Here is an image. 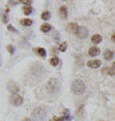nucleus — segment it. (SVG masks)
<instances>
[{"label": "nucleus", "instance_id": "obj_1", "mask_svg": "<svg viewBox=\"0 0 115 121\" xmlns=\"http://www.w3.org/2000/svg\"><path fill=\"white\" fill-rule=\"evenodd\" d=\"M71 90H72L74 94H82V93H84L86 90V83L84 81H82V79H75L71 85Z\"/></svg>", "mask_w": 115, "mask_h": 121}, {"label": "nucleus", "instance_id": "obj_2", "mask_svg": "<svg viewBox=\"0 0 115 121\" xmlns=\"http://www.w3.org/2000/svg\"><path fill=\"white\" fill-rule=\"evenodd\" d=\"M59 87H60V83L59 81L56 79V78H50L47 82V90L48 93H52V94H55L59 91Z\"/></svg>", "mask_w": 115, "mask_h": 121}, {"label": "nucleus", "instance_id": "obj_3", "mask_svg": "<svg viewBox=\"0 0 115 121\" xmlns=\"http://www.w3.org/2000/svg\"><path fill=\"white\" fill-rule=\"evenodd\" d=\"M32 117H34L35 120H39V121L44 120V118H46V109H44V108L35 109L34 113H32Z\"/></svg>", "mask_w": 115, "mask_h": 121}, {"label": "nucleus", "instance_id": "obj_4", "mask_svg": "<svg viewBox=\"0 0 115 121\" xmlns=\"http://www.w3.org/2000/svg\"><path fill=\"white\" fill-rule=\"evenodd\" d=\"M9 101H11V104L15 105V106H20V105L23 104V97H20L17 93H15V94H12L9 97Z\"/></svg>", "mask_w": 115, "mask_h": 121}, {"label": "nucleus", "instance_id": "obj_5", "mask_svg": "<svg viewBox=\"0 0 115 121\" xmlns=\"http://www.w3.org/2000/svg\"><path fill=\"white\" fill-rule=\"evenodd\" d=\"M79 24L78 23H70L67 24V31L68 32H74V34H78V31H79Z\"/></svg>", "mask_w": 115, "mask_h": 121}, {"label": "nucleus", "instance_id": "obj_6", "mask_svg": "<svg viewBox=\"0 0 115 121\" xmlns=\"http://www.w3.org/2000/svg\"><path fill=\"white\" fill-rule=\"evenodd\" d=\"M78 36H79V38L80 39H84L86 36H87V35H88V31H87V28H86V27H80V28H79V31H78Z\"/></svg>", "mask_w": 115, "mask_h": 121}, {"label": "nucleus", "instance_id": "obj_7", "mask_svg": "<svg viewBox=\"0 0 115 121\" xmlns=\"http://www.w3.org/2000/svg\"><path fill=\"white\" fill-rule=\"evenodd\" d=\"M91 42H92L94 44L102 43V35H100V34H94L92 36H91Z\"/></svg>", "mask_w": 115, "mask_h": 121}, {"label": "nucleus", "instance_id": "obj_8", "mask_svg": "<svg viewBox=\"0 0 115 121\" xmlns=\"http://www.w3.org/2000/svg\"><path fill=\"white\" fill-rule=\"evenodd\" d=\"M102 74H104V75H115V69L114 67H103Z\"/></svg>", "mask_w": 115, "mask_h": 121}, {"label": "nucleus", "instance_id": "obj_9", "mask_svg": "<svg viewBox=\"0 0 115 121\" xmlns=\"http://www.w3.org/2000/svg\"><path fill=\"white\" fill-rule=\"evenodd\" d=\"M99 54H100V50H99L96 46L90 47V50H88V55L90 56H96V55H99Z\"/></svg>", "mask_w": 115, "mask_h": 121}, {"label": "nucleus", "instance_id": "obj_10", "mask_svg": "<svg viewBox=\"0 0 115 121\" xmlns=\"http://www.w3.org/2000/svg\"><path fill=\"white\" fill-rule=\"evenodd\" d=\"M100 65H102L100 60H90V62H87V66L91 67V69H98Z\"/></svg>", "mask_w": 115, "mask_h": 121}, {"label": "nucleus", "instance_id": "obj_11", "mask_svg": "<svg viewBox=\"0 0 115 121\" xmlns=\"http://www.w3.org/2000/svg\"><path fill=\"white\" fill-rule=\"evenodd\" d=\"M103 56H104L106 60H111L112 56H114V54H112V51H110V50H106V51L103 52Z\"/></svg>", "mask_w": 115, "mask_h": 121}, {"label": "nucleus", "instance_id": "obj_12", "mask_svg": "<svg viewBox=\"0 0 115 121\" xmlns=\"http://www.w3.org/2000/svg\"><path fill=\"white\" fill-rule=\"evenodd\" d=\"M40 31H42V32H48V31H51V26L47 24V23H44V24L40 26Z\"/></svg>", "mask_w": 115, "mask_h": 121}, {"label": "nucleus", "instance_id": "obj_13", "mask_svg": "<svg viewBox=\"0 0 115 121\" xmlns=\"http://www.w3.org/2000/svg\"><path fill=\"white\" fill-rule=\"evenodd\" d=\"M32 23H34V22H32L31 19H27V17H26V19H21V20H20V24H21V26H32Z\"/></svg>", "mask_w": 115, "mask_h": 121}, {"label": "nucleus", "instance_id": "obj_14", "mask_svg": "<svg viewBox=\"0 0 115 121\" xmlns=\"http://www.w3.org/2000/svg\"><path fill=\"white\" fill-rule=\"evenodd\" d=\"M8 85H9V86H8V89H9L11 91H13V94H15V93H17V90H19V87H17V85H15L13 82H9Z\"/></svg>", "mask_w": 115, "mask_h": 121}, {"label": "nucleus", "instance_id": "obj_15", "mask_svg": "<svg viewBox=\"0 0 115 121\" xmlns=\"http://www.w3.org/2000/svg\"><path fill=\"white\" fill-rule=\"evenodd\" d=\"M59 12H60V16H62V19H66V17H67V8H66V7H60Z\"/></svg>", "mask_w": 115, "mask_h": 121}, {"label": "nucleus", "instance_id": "obj_16", "mask_svg": "<svg viewBox=\"0 0 115 121\" xmlns=\"http://www.w3.org/2000/svg\"><path fill=\"white\" fill-rule=\"evenodd\" d=\"M60 63V60H59V58H56V56H52L51 59H50V65H52V66H58Z\"/></svg>", "mask_w": 115, "mask_h": 121}, {"label": "nucleus", "instance_id": "obj_17", "mask_svg": "<svg viewBox=\"0 0 115 121\" xmlns=\"http://www.w3.org/2000/svg\"><path fill=\"white\" fill-rule=\"evenodd\" d=\"M21 11H23V13H24V15H30V13H32V8H31L30 5H24Z\"/></svg>", "mask_w": 115, "mask_h": 121}, {"label": "nucleus", "instance_id": "obj_18", "mask_svg": "<svg viewBox=\"0 0 115 121\" xmlns=\"http://www.w3.org/2000/svg\"><path fill=\"white\" fill-rule=\"evenodd\" d=\"M50 17H51V13L48 12V11H44V12L42 13V19L43 20H48Z\"/></svg>", "mask_w": 115, "mask_h": 121}, {"label": "nucleus", "instance_id": "obj_19", "mask_svg": "<svg viewBox=\"0 0 115 121\" xmlns=\"http://www.w3.org/2000/svg\"><path fill=\"white\" fill-rule=\"evenodd\" d=\"M35 51L38 52V54H39V55H40V56H46V50H44V48L39 47V48H36Z\"/></svg>", "mask_w": 115, "mask_h": 121}, {"label": "nucleus", "instance_id": "obj_20", "mask_svg": "<svg viewBox=\"0 0 115 121\" xmlns=\"http://www.w3.org/2000/svg\"><path fill=\"white\" fill-rule=\"evenodd\" d=\"M66 48H67V43H66V42L60 43V46H59V50H60V51H66Z\"/></svg>", "mask_w": 115, "mask_h": 121}, {"label": "nucleus", "instance_id": "obj_21", "mask_svg": "<svg viewBox=\"0 0 115 121\" xmlns=\"http://www.w3.org/2000/svg\"><path fill=\"white\" fill-rule=\"evenodd\" d=\"M20 1H21L24 5H30V3H31V0H20Z\"/></svg>", "mask_w": 115, "mask_h": 121}, {"label": "nucleus", "instance_id": "obj_22", "mask_svg": "<svg viewBox=\"0 0 115 121\" xmlns=\"http://www.w3.org/2000/svg\"><path fill=\"white\" fill-rule=\"evenodd\" d=\"M51 121H62V118H58V117H52Z\"/></svg>", "mask_w": 115, "mask_h": 121}, {"label": "nucleus", "instance_id": "obj_23", "mask_svg": "<svg viewBox=\"0 0 115 121\" xmlns=\"http://www.w3.org/2000/svg\"><path fill=\"white\" fill-rule=\"evenodd\" d=\"M8 30H9V31H13V32H17V31L15 30V28H13L12 26H8Z\"/></svg>", "mask_w": 115, "mask_h": 121}, {"label": "nucleus", "instance_id": "obj_24", "mask_svg": "<svg viewBox=\"0 0 115 121\" xmlns=\"http://www.w3.org/2000/svg\"><path fill=\"white\" fill-rule=\"evenodd\" d=\"M8 51L11 52V54H13V47L12 46H8Z\"/></svg>", "mask_w": 115, "mask_h": 121}, {"label": "nucleus", "instance_id": "obj_25", "mask_svg": "<svg viewBox=\"0 0 115 121\" xmlns=\"http://www.w3.org/2000/svg\"><path fill=\"white\" fill-rule=\"evenodd\" d=\"M19 1H20V0H11V3H12V4H17Z\"/></svg>", "mask_w": 115, "mask_h": 121}, {"label": "nucleus", "instance_id": "obj_26", "mask_svg": "<svg viewBox=\"0 0 115 121\" xmlns=\"http://www.w3.org/2000/svg\"><path fill=\"white\" fill-rule=\"evenodd\" d=\"M111 40H112V42L115 43V35H112V36H111Z\"/></svg>", "mask_w": 115, "mask_h": 121}, {"label": "nucleus", "instance_id": "obj_27", "mask_svg": "<svg viewBox=\"0 0 115 121\" xmlns=\"http://www.w3.org/2000/svg\"><path fill=\"white\" fill-rule=\"evenodd\" d=\"M114 69H115V62H114Z\"/></svg>", "mask_w": 115, "mask_h": 121}, {"label": "nucleus", "instance_id": "obj_28", "mask_svg": "<svg viewBox=\"0 0 115 121\" xmlns=\"http://www.w3.org/2000/svg\"><path fill=\"white\" fill-rule=\"evenodd\" d=\"M63 1H64V0H63Z\"/></svg>", "mask_w": 115, "mask_h": 121}]
</instances>
